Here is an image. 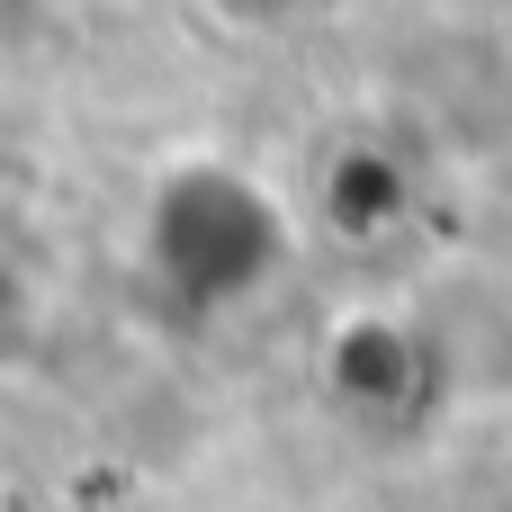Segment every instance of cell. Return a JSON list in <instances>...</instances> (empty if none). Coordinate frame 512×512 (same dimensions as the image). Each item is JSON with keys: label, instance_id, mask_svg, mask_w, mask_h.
I'll use <instances>...</instances> for the list:
<instances>
[{"label": "cell", "instance_id": "6da1fadb", "mask_svg": "<svg viewBox=\"0 0 512 512\" xmlns=\"http://www.w3.org/2000/svg\"><path fill=\"white\" fill-rule=\"evenodd\" d=\"M144 261L189 306H234L288 261V216L234 162H180L144 198Z\"/></svg>", "mask_w": 512, "mask_h": 512}, {"label": "cell", "instance_id": "7a4b0ae2", "mask_svg": "<svg viewBox=\"0 0 512 512\" xmlns=\"http://www.w3.org/2000/svg\"><path fill=\"white\" fill-rule=\"evenodd\" d=\"M216 9H234V18H261V9H279V0H216Z\"/></svg>", "mask_w": 512, "mask_h": 512}]
</instances>
